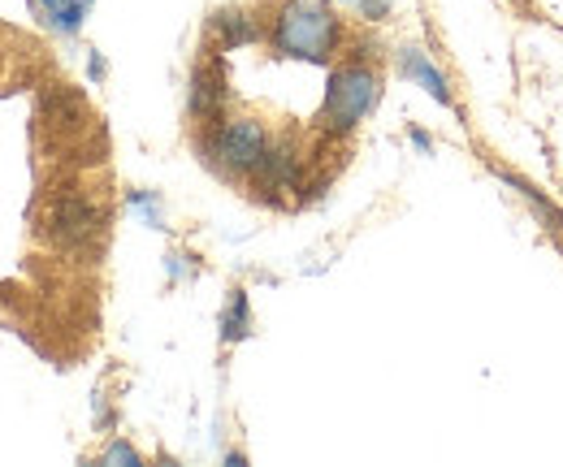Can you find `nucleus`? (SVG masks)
Segmentation results:
<instances>
[{
    "label": "nucleus",
    "mask_w": 563,
    "mask_h": 467,
    "mask_svg": "<svg viewBox=\"0 0 563 467\" xmlns=\"http://www.w3.org/2000/svg\"><path fill=\"white\" fill-rule=\"evenodd\" d=\"M339 40V22L325 4H308V0H290L278 13V26H274V44L286 57H299V62H325L330 48Z\"/></svg>",
    "instance_id": "obj_1"
},
{
    "label": "nucleus",
    "mask_w": 563,
    "mask_h": 467,
    "mask_svg": "<svg viewBox=\"0 0 563 467\" xmlns=\"http://www.w3.org/2000/svg\"><path fill=\"white\" fill-rule=\"evenodd\" d=\"M265 147H269V138L261 131V122L243 118V122H230V126L217 131V156H225L230 169H256Z\"/></svg>",
    "instance_id": "obj_3"
},
{
    "label": "nucleus",
    "mask_w": 563,
    "mask_h": 467,
    "mask_svg": "<svg viewBox=\"0 0 563 467\" xmlns=\"http://www.w3.org/2000/svg\"><path fill=\"white\" fill-rule=\"evenodd\" d=\"M221 96H225V87H221V69L205 66L200 74H196V82H191V113H196V118H212V113L221 109Z\"/></svg>",
    "instance_id": "obj_5"
},
{
    "label": "nucleus",
    "mask_w": 563,
    "mask_h": 467,
    "mask_svg": "<svg viewBox=\"0 0 563 467\" xmlns=\"http://www.w3.org/2000/svg\"><path fill=\"white\" fill-rule=\"evenodd\" d=\"M48 9V18L62 26V31H78L82 13H87V0H40Z\"/></svg>",
    "instance_id": "obj_7"
},
{
    "label": "nucleus",
    "mask_w": 563,
    "mask_h": 467,
    "mask_svg": "<svg viewBox=\"0 0 563 467\" xmlns=\"http://www.w3.org/2000/svg\"><path fill=\"white\" fill-rule=\"evenodd\" d=\"M373 100H377V78H373V69L343 66L334 78H330L321 118H325V126H330L334 134H347L355 122L373 109Z\"/></svg>",
    "instance_id": "obj_2"
},
{
    "label": "nucleus",
    "mask_w": 563,
    "mask_h": 467,
    "mask_svg": "<svg viewBox=\"0 0 563 467\" xmlns=\"http://www.w3.org/2000/svg\"><path fill=\"white\" fill-rule=\"evenodd\" d=\"M225 337H243L247 334V294L243 290H234V303H230V312H225Z\"/></svg>",
    "instance_id": "obj_9"
},
{
    "label": "nucleus",
    "mask_w": 563,
    "mask_h": 467,
    "mask_svg": "<svg viewBox=\"0 0 563 467\" xmlns=\"http://www.w3.org/2000/svg\"><path fill=\"white\" fill-rule=\"evenodd\" d=\"M104 464H131V467H135V464H140V455H135L126 442H113V446L104 451Z\"/></svg>",
    "instance_id": "obj_10"
},
{
    "label": "nucleus",
    "mask_w": 563,
    "mask_h": 467,
    "mask_svg": "<svg viewBox=\"0 0 563 467\" xmlns=\"http://www.w3.org/2000/svg\"><path fill=\"white\" fill-rule=\"evenodd\" d=\"M91 230H96V212H91V203L66 200L62 208H57V234H62L66 243H82Z\"/></svg>",
    "instance_id": "obj_6"
},
{
    "label": "nucleus",
    "mask_w": 563,
    "mask_h": 467,
    "mask_svg": "<svg viewBox=\"0 0 563 467\" xmlns=\"http://www.w3.org/2000/svg\"><path fill=\"white\" fill-rule=\"evenodd\" d=\"M221 31H225V48H239V44L256 40V26L243 13H221Z\"/></svg>",
    "instance_id": "obj_8"
},
{
    "label": "nucleus",
    "mask_w": 563,
    "mask_h": 467,
    "mask_svg": "<svg viewBox=\"0 0 563 467\" xmlns=\"http://www.w3.org/2000/svg\"><path fill=\"white\" fill-rule=\"evenodd\" d=\"M399 69H404V78H412V82H421L424 91L438 100V104H451V91H446V78L438 74V69L429 66V57L417 53V48H408L404 57H399Z\"/></svg>",
    "instance_id": "obj_4"
}]
</instances>
